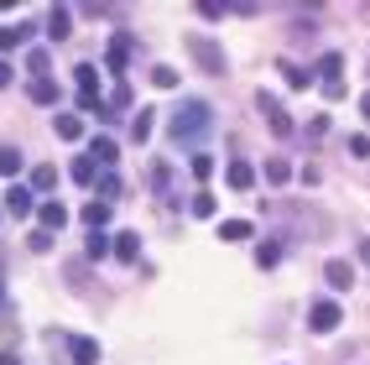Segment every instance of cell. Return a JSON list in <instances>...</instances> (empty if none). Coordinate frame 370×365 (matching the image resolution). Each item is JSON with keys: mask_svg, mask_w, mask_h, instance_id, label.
<instances>
[{"mask_svg": "<svg viewBox=\"0 0 370 365\" xmlns=\"http://www.w3.org/2000/svg\"><path fill=\"white\" fill-rule=\"evenodd\" d=\"M209 125H214V110L204 105V99H183L178 115H173V141L193 146V141H204V136H209Z\"/></svg>", "mask_w": 370, "mask_h": 365, "instance_id": "cell-1", "label": "cell"}, {"mask_svg": "<svg viewBox=\"0 0 370 365\" xmlns=\"http://www.w3.org/2000/svg\"><path fill=\"white\" fill-rule=\"evenodd\" d=\"M308 324H313V334H334V329L344 324V308L334 303V297H318V303L308 308Z\"/></svg>", "mask_w": 370, "mask_h": 365, "instance_id": "cell-2", "label": "cell"}, {"mask_svg": "<svg viewBox=\"0 0 370 365\" xmlns=\"http://www.w3.org/2000/svg\"><path fill=\"white\" fill-rule=\"evenodd\" d=\"M256 105H261L266 120H272V136H277V141H287V136H292V120H287V110L277 105V94H256Z\"/></svg>", "mask_w": 370, "mask_h": 365, "instance_id": "cell-3", "label": "cell"}, {"mask_svg": "<svg viewBox=\"0 0 370 365\" xmlns=\"http://www.w3.org/2000/svg\"><path fill=\"white\" fill-rule=\"evenodd\" d=\"M188 53H193V63H198V68H204V73H225V53H220V47H214V42L193 37V42H188Z\"/></svg>", "mask_w": 370, "mask_h": 365, "instance_id": "cell-4", "label": "cell"}, {"mask_svg": "<svg viewBox=\"0 0 370 365\" xmlns=\"http://www.w3.org/2000/svg\"><path fill=\"white\" fill-rule=\"evenodd\" d=\"M324 277H329V287H334V292H349V282H355V267L334 256V261H324Z\"/></svg>", "mask_w": 370, "mask_h": 365, "instance_id": "cell-5", "label": "cell"}, {"mask_svg": "<svg viewBox=\"0 0 370 365\" xmlns=\"http://www.w3.org/2000/svg\"><path fill=\"white\" fill-rule=\"evenodd\" d=\"M78 220L89 225V235H94V230H105V225H110V204H105V198H89V204L78 209Z\"/></svg>", "mask_w": 370, "mask_h": 365, "instance_id": "cell-6", "label": "cell"}, {"mask_svg": "<svg viewBox=\"0 0 370 365\" xmlns=\"http://www.w3.org/2000/svg\"><path fill=\"white\" fill-rule=\"evenodd\" d=\"M37 214H42V230H47V235H58V230H63V225H68V209H63V204H58V198H47V204H42Z\"/></svg>", "mask_w": 370, "mask_h": 365, "instance_id": "cell-7", "label": "cell"}, {"mask_svg": "<svg viewBox=\"0 0 370 365\" xmlns=\"http://www.w3.org/2000/svg\"><path fill=\"white\" fill-rule=\"evenodd\" d=\"M110 251H115V256H125V261H136V256H141V235H136V230H120Z\"/></svg>", "mask_w": 370, "mask_h": 365, "instance_id": "cell-8", "label": "cell"}, {"mask_svg": "<svg viewBox=\"0 0 370 365\" xmlns=\"http://www.w3.org/2000/svg\"><path fill=\"white\" fill-rule=\"evenodd\" d=\"M225 178H230V188H240V193H245V188H256V168H250V162H230V173H225Z\"/></svg>", "mask_w": 370, "mask_h": 365, "instance_id": "cell-9", "label": "cell"}, {"mask_svg": "<svg viewBox=\"0 0 370 365\" xmlns=\"http://www.w3.org/2000/svg\"><path fill=\"white\" fill-rule=\"evenodd\" d=\"M339 73H344V58H339V53H324V58H318V78H324V84H339Z\"/></svg>", "mask_w": 370, "mask_h": 365, "instance_id": "cell-10", "label": "cell"}, {"mask_svg": "<svg viewBox=\"0 0 370 365\" xmlns=\"http://www.w3.org/2000/svg\"><path fill=\"white\" fill-rule=\"evenodd\" d=\"M256 230H250V220H225L220 225V240H250Z\"/></svg>", "mask_w": 370, "mask_h": 365, "instance_id": "cell-11", "label": "cell"}, {"mask_svg": "<svg viewBox=\"0 0 370 365\" xmlns=\"http://www.w3.org/2000/svg\"><path fill=\"white\" fill-rule=\"evenodd\" d=\"M68 350H73V365H94V360H99V344H94V339H73Z\"/></svg>", "mask_w": 370, "mask_h": 365, "instance_id": "cell-12", "label": "cell"}, {"mask_svg": "<svg viewBox=\"0 0 370 365\" xmlns=\"http://www.w3.org/2000/svg\"><path fill=\"white\" fill-rule=\"evenodd\" d=\"M26 94L37 99V105H58V84H53V78H37V84H31Z\"/></svg>", "mask_w": 370, "mask_h": 365, "instance_id": "cell-13", "label": "cell"}, {"mask_svg": "<svg viewBox=\"0 0 370 365\" xmlns=\"http://www.w3.org/2000/svg\"><path fill=\"white\" fill-rule=\"evenodd\" d=\"M58 136L63 141H78L83 136V115H58Z\"/></svg>", "mask_w": 370, "mask_h": 365, "instance_id": "cell-14", "label": "cell"}, {"mask_svg": "<svg viewBox=\"0 0 370 365\" xmlns=\"http://www.w3.org/2000/svg\"><path fill=\"white\" fill-rule=\"evenodd\" d=\"M287 178H292V162H287V157H272V162H266V182H277V188H282Z\"/></svg>", "mask_w": 370, "mask_h": 365, "instance_id": "cell-15", "label": "cell"}, {"mask_svg": "<svg viewBox=\"0 0 370 365\" xmlns=\"http://www.w3.org/2000/svg\"><path fill=\"white\" fill-rule=\"evenodd\" d=\"M78 94H99V68L94 63H78Z\"/></svg>", "mask_w": 370, "mask_h": 365, "instance_id": "cell-16", "label": "cell"}, {"mask_svg": "<svg viewBox=\"0 0 370 365\" xmlns=\"http://www.w3.org/2000/svg\"><path fill=\"white\" fill-rule=\"evenodd\" d=\"M89 162H115V141L110 136H94L89 141Z\"/></svg>", "mask_w": 370, "mask_h": 365, "instance_id": "cell-17", "label": "cell"}, {"mask_svg": "<svg viewBox=\"0 0 370 365\" xmlns=\"http://www.w3.org/2000/svg\"><path fill=\"white\" fill-rule=\"evenodd\" d=\"M26 68H31V73L42 78L47 68H53V53H47V47H31V53H26Z\"/></svg>", "mask_w": 370, "mask_h": 365, "instance_id": "cell-18", "label": "cell"}, {"mask_svg": "<svg viewBox=\"0 0 370 365\" xmlns=\"http://www.w3.org/2000/svg\"><path fill=\"white\" fill-rule=\"evenodd\" d=\"M277 261H282V245H277V240H266V245H256V267H266V272H272Z\"/></svg>", "mask_w": 370, "mask_h": 365, "instance_id": "cell-19", "label": "cell"}, {"mask_svg": "<svg viewBox=\"0 0 370 365\" xmlns=\"http://www.w3.org/2000/svg\"><path fill=\"white\" fill-rule=\"evenodd\" d=\"M6 209H11V214H26V209H31V188H11V193H6Z\"/></svg>", "mask_w": 370, "mask_h": 365, "instance_id": "cell-20", "label": "cell"}, {"mask_svg": "<svg viewBox=\"0 0 370 365\" xmlns=\"http://www.w3.org/2000/svg\"><path fill=\"white\" fill-rule=\"evenodd\" d=\"M68 26H73V16L63 11V6H58L53 16H47V31H53V37H68Z\"/></svg>", "mask_w": 370, "mask_h": 365, "instance_id": "cell-21", "label": "cell"}, {"mask_svg": "<svg viewBox=\"0 0 370 365\" xmlns=\"http://www.w3.org/2000/svg\"><path fill=\"white\" fill-rule=\"evenodd\" d=\"M0 173H6V178L21 173V152H16V146H0Z\"/></svg>", "mask_w": 370, "mask_h": 365, "instance_id": "cell-22", "label": "cell"}, {"mask_svg": "<svg viewBox=\"0 0 370 365\" xmlns=\"http://www.w3.org/2000/svg\"><path fill=\"white\" fill-rule=\"evenodd\" d=\"M125 58H130V37H115L110 42V68H125Z\"/></svg>", "mask_w": 370, "mask_h": 365, "instance_id": "cell-23", "label": "cell"}, {"mask_svg": "<svg viewBox=\"0 0 370 365\" xmlns=\"http://www.w3.org/2000/svg\"><path fill=\"white\" fill-rule=\"evenodd\" d=\"M31 188H37V193H53V188H58V173H53V168H37V173H31Z\"/></svg>", "mask_w": 370, "mask_h": 365, "instance_id": "cell-24", "label": "cell"}, {"mask_svg": "<svg viewBox=\"0 0 370 365\" xmlns=\"http://www.w3.org/2000/svg\"><path fill=\"white\" fill-rule=\"evenodd\" d=\"M94 173H99V168H94L89 157H78V162H73V182H83V188H94Z\"/></svg>", "mask_w": 370, "mask_h": 365, "instance_id": "cell-25", "label": "cell"}, {"mask_svg": "<svg viewBox=\"0 0 370 365\" xmlns=\"http://www.w3.org/2000/svg\"><path fill=\"white\" fill-rule=\"evenodd\" d=\"M151 84L157 89H178V73L167 68V63H157V68H151Z\"/></svg>", "mask_w": 370, "mask_h": 365, "instance_id": "cell-26", "label": "cell"}, {"mask_svg": "<svg viewBox=\"0 0 370 365\" xmlns=\"http://www.w3.org/2000/svg\"><path fill=\"white\" fill-rule=\"evenodd\" d=\"M193 178H198V182H204V178H214V157H204V152H198V157H193Z\"/></svg>", "mask_w": 370, "mask_h": 365, "instance_id": "cell-27", "label": "cell"}, {"mask_svg": "<svg viewBox=\"0 0 370 365\" xmlns=\"http://www.w3.org/2000/svg\"><path fill=\"white\" fill-rule=\"evenodd\" d=\"M151 120H157L151 110H141V115H136V125H130V130H136V141H146V136H151Z\"/></svg>", "mask_w": 370, "mask_h": 365, "instance_id": "cell-28", "label": "cell"}, {"mask_svg": "<svg viewBox=\"0 0 370 365\" xmlns=\"http://www.w3.org/2000/svg\"><path fill=\"white\" fill-rule=\"evenodd\" d=\"M16 42H21V26H6V31H0V53H11Z\"/></svg>", "mask_w": 370, "mask_h": 365, "instance_id": "cell-29", "label": "cell"}, {"mask_svg": "<svg viewBox=\"0 0 370 365\" xmlns=\"http://www.w3.org/2000/svg\"><path fill=\"white\" fill-rule=\"evenodd\" d=\"M193 214H198V220H209V214H214V198L198 193V198H193Z\"/></svg>", "mask_w": 370, "mask_h": 365, "instance_id": "cell-30", "label": "cell"}, {"mask_svg": "<svg viewBox=\"0 0 370 365\" xmlns=\"http://www.w3.org/2000/svg\"><path fill=\"white\" fill-rule=\"evenodd\" d=\"M349 152H355V157H370V136H349Z\"/></svg>", "mask_w": 370, "mask_h": 365, "instance_id": "cell-31", "label": "cell"}, {"mask_svg": "<svg viewBox=\"0 0 370 365\" xmlns=\"http://www.w3.org/2000/svg\"><path fill=\"white\" fill-rule=\"evenodd\" d=\"M6 84H11V63L0 58V89H6Z\"/></svg>", "mask_w": 370, "mask_h": 365, "instance_id": "cell-32", "label": "cell"}, {"mask_svg": "<svg viewBox=\"0 0 370 365\" xmlns=\"http://www.w3.org/2000/svg\"><path fill=\"white\" fill-rule=\"evenodd\" d=\"M360 110H365V120H370V94H365V99H360Z\"/></svg>", "mask_w": 370, "mask_h": 365, "instance_id": "cell-33", "label": "cell"}, {"mask_svg": "<svg viewBox=\"0 0 370 365\" xmlns=\"http://www.w3.org/2000/svg\"><path fill=\"white\" fill-rule=\"evenodd\" d=\"M360 256H365V267H370V240H365V245H360Z\"/></svg>", "mask_w": 370, "mask_h": 365, "instance_id": "cell-34", "label": "cell"}]
</instances>
